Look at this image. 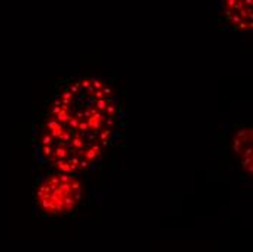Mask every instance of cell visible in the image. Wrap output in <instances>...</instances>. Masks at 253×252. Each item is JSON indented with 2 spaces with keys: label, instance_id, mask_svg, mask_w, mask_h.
I'll return each mask as SVG.
<instances>
[{
  "label": "cell",
  "instance_id": "6da1fadb",
  "mask_svg": "<svg viewBox=\"0 0 253 252\" xmlns=\"http://www.w3.org/2000/svg\"><path fill=\"white\" fill-rule=\"evenodd\" d=\"M121 103L99 77L58 86L38 134V151L52 171L82 175L99 163L120 126Z\"/></svg>",
  "mask_w": 253,
  "mask_h": 252
},
{
  "label": "cell",
  "instance_id": "7a4b0ae2",
  "mask_svg": "<svg viewBox=\"0 0 253 252\" xmlns=\"http://www.w3.org/2000/svg\"><path fill=\"white\" fill-rule=\"evenodd\" d=\"M80 175L52 171L42 177L34 193L37 210L50 217L73 213L83 200V182Z\"/></svg>",
  "mask_w": 253,
  "mask_h": 252
},
{
  "label": "cell",
  "instance_id": "3957f363",
  "mask_svg": "<svg viewBox=\"0 0 253 252\" xmlns=\"http://www.w3.org/2000/svg\"><path fill=\"white\" fill-rule=\"evenodd\" d=\"M253 0H221V15L233 31L246 32L253 26Z\"/></svg>",
  "mask_w": 253,
  "mask_h": 252
},
{
  "label": "cell",
  "instance_id": "277c9868",
  "mask_svg": "<svg viewBox=\"0 0 253 252\" xmlns=\"http://www.w3.org/2000/svg\"><path fill=\"white\" fill-rule=\"evenodd\" d=\"M231 151L240 169L248 178L253 175V131L251 127H242L234 131L231 139Z\"/></svg>",
  "mask_w": 253,
  "mask_h": 252
}]
</instances>
